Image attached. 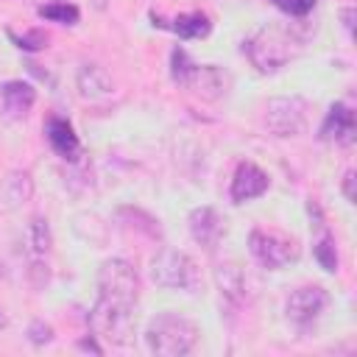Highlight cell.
Segmentation results:
<instances>
[{"instance_id": "1", "label": "cell", "mask_w": 357, "mask_h": 357, "mask_svg": "<svg viewBox=\"0 0 357 357\" xmlns=\"http://www.w3.org/2000/svg\"><path fill=\"white\" fill-rule=\"evenodd\" d=\"M137 298H139L137 268L123 257L106 259L98 271V301L89 312L92 335L114 346H131Z\"/></svg>"}, {"instance_id": "2", "label": "cell", "mask_w": 357, "mask_h": 357, "mask_svg": "<svg viewBox=\"0 0 357 357\" xmlns=\"http://www.w3.org/2000/svg\"><path fill=\"white\" fill-rule=\"evenodd\" d=\"M307 36L290 22H268L248 36L245 53L259 73H276L304 50Z\"/></svg>"}, {"instance_id": "3", "label": "cell", "mask_w": 357, "mask_h": 357, "mask_svg": "<svg viewBox=\"0 0 357 357\" xmlns=\"http://www.w3.org/2000/svg\"><path fill=\"white\" fill-rule=\"evenodd\" d=\"M145 343L153 354L162 357H181L187 351H192V346L198 343V326L178 315V312H159L156 318H151L148 329H145Z\"/></svg>"}, {"instance_id": "4", "label": "cell", "mask_w": 357, "mask_h": 357, "mask_svg": "<svg viewBox=\"0 0 357 357\" xmlns=\"http://www.w3.org/2000/svg\"><path fill=\"white\" fill-rule=\"evenodd\" d=\"M170 75L176 84H181L204 100H215L226 92V75L215 64H192L181 47L170 53Z\"/></svg>"}, {"instance_id": "5", "label": "cell", "mask_w": 357, "mask_h": 357, "mask_svg": "<svg viewBox=\"0 0 357 357\" xmlns=\"http://www.w3.org/2000/svg\"><path fill=\"white\" fill-rule=\"evenodd\" d=\"M151 276L159 287L170 290H184V293H198L201 290V271L195 259L184 251L176 248H159L151 259Z\"/></svg>"}, {"instance_id": "6", "label": "cell", "mask_w": 357, "mask_h": 357, "mask_svg": "<svg viewBox=\"0 0 357 357\" xmlns=\"http://www.w3.org/2000/svg\"><path fill=\"white\" fill-rule=\"evenodd\" d=\"M248 248H251L254 259L268 271H279V268L296 262L301 254L298 243L276 229H254L248 234Z\"/></svg>"}, {"instance_id": "7", "label": "cell", "mask_w": 357, "mask_h": 357, "mask_svg": "<svg viewBox=\"0 0 357 357\" xmlns=\"http://www.w3.org/2000/svg\"><path fill=\"white\" fill-rule=\"evenodd\" d=\"M307 100L298 95L271 98L265 103V126L276 137H296L307 126Z\"/></svg>"}, {"instance_id": "8", "label": "cell", "mask_w": 357, "mask_h": 357, "mask_svg": "<svg viewBox=\"0 0 357 357\" xmlns=\"http://www.w3.org/2000/svg\"><path fill=\"white\" fill-rule=\"evenodd\" d=\"M326 304H329V293L321 284H304V287L293 290L290 298H287V307H284L287 310V321L296 329L307 332L321 318V312L326 310Z\"/></svg>"}, {"instance_id": "9", "label": "cell", "mask_w": 357, "mask_h": 357, "mask_svg": "<svg viewBox=\"0 0 357 357\" xmlns=\"http://www.w3.org/2000/svg\"><path fill=\"white\" fill-rule=\"evenodd\" d=\"M268 187H271V181H268L265 170H259L254 162H240L234 176H231L229 198H231V204H245V201H254V198L265 195Z\"/></svg>"}, {"instance_id": "10", "label": "cell", "mask_w": 357, "mask_h": 357, "mask_svg": "<svg viewBox=\"0 0 357 357\" xmlns=\"http://www.w3.org/2000/svg\"><path fill=\"white\" fill-rule=\"evenodd\" d=\"M354 112L343 100H335L318 128V139L324 142H337V145H351L354 142Z\"/></svg>"}, {"instance_id": "11", "label": "cell", "mask_w": 357, "mask_h": 357, "mask_svg": "<svg viewBox=\"0 0 357 357\" xmlns=\"http://www.w3.org/2000/svg\"><path fill=\"white\" fill-rule=\"evenodd\" d=\"M226 226H223V218L212 209V206H198L190 212V234L198 245H204L206 251H212L220 237H223Z\"/></svg>"}, {"instance_id": "12", "label": "cell", "mask_w": 357, "mask_h": 357, "mask_svg": "<svg viewBox=\"0 0 357 357\" xmlns=\"http://www.w3.org/2000/svg\"><path fill=\"white\" fill-rule=\"evenodd\" d=\"M45 134H47V142L50 148L67 159V162H78L81 159V139L75 134V128L70 126L67 117H50L47 126H45Z\"/></svg>"}, {"instance_id": "13", "label": "cell", "mask_w": 357, "mask_h": 357, "mask_svg": "<svg viewBox=\"0 0 357 357\" xmlns=\"http://www.w3.org/2000/svg\"><path fill=\"white\" fill-rule=\"evenodd\" d=\"M151 20H153V25L173 31L178 39H204V36H209V31H212V20H209L204 11L178 14V17H173V20H162V17L151 14Z\"/></svg>"}, {"instance_id": "14", "label": "cell", "mask_w": 357, "mask_h": 357, "mask_svg": "<svg viewBox=\"0 0 357 357\" xmlns=\"http://www.w3.org/2000/svg\"><path fill=\"white\" fill-rule=\"evenodd\" d=\"M0 100H3L6 114H8L11 120H17V117H25V114L33 109V103H36V89H33V84H28V81H22V78H14V81H6V84L0 86Z\"/></svg>"}, {"instance_id": "15", "label": "cell", "mask_w": 357, "mask_h": 357, "mask_svg": "<svg viewBox=\"0 0 357 357\" xmlns=\"http://www.w3.org/2000/svg\"><path fill=\"white\" fill-rule=\"evenodd\" d=\"M78 95L84 100H103L112 95V78L98 64H84L78 70Z\"/></svg>"}, {"instance_id": "16", "label": "cell", "mask_w": 357, "mask_h": 357, "mask_svg": "<svg viewBox=\"0 0 357 357\" xmlns=\"http://www.w3.org/2000/svg\"><path fill=\"white\" fill-rule=\"evenodd\" d=\"M215 279H218V287H220V293H223L226 298H231V301H245L248 284H245V276H243V271H240L237 265H220V268L215 271Z\"/></svg>"}, {"instance_id": "17", "label": "cell", "mask_w": 357, "mask_h": 357, "mask_svg": "<svg viewBox=\"0 0 357 357\" xmlns=\"http://www.w3.org/2000/svg\"><path fill=\"white\" fill-rule=\"evenodd\" d=\"M312 257L318 259V265L326 271V273H335L337 271V248H335V237L324 229L321 231V237L315 240V245H312Z\"/></svg>"}, {"instance_id": "18", "label": "cell", "mask_w": 357, "mask_h": 357, "mask_svg": "<svg viewBox=\"0 0 357 357\" xmlns=\"http://www.w3.org/2000/svg\"><path fill=\"white\" fill-rule=\"evenodd\" d=\"M39 17H45L50 22H61V25H75L81 11L73 3H47V6H39Z\"/></svg>"}, {"instance_id": "19", "label": "cell", "mask_w": 357, "mask_h": 357, "mask_svg": "<svg viewBox=\"0 0 357 357\" xmlns=\"http://www.w3.org/2000/svg\"><path fill=\"white\" fill-rule=\"evenodd\" d=\"M28 248H31L33 254H39V257L47 254V248H50V229H47V220H42V218H33V220H31V226H28Z\"/></svg>"}, {"instance_id": "20", "label": "cell", "mask_w": 357, "mask_h": 357, "mask_svg": "<svg viewBox=\"0 0 357 357\" xmlns=\"http://www.w3.org/2000/svg\"><path fill=\"white\" fill-rule=\"evenodd\" d=\"M271 3L290 17H307L315 8V0H271Z\"/></svg>"}, {"instance_id": "21", "label": "cell", "mask_w": 357, "mask_h": 357, "mask_svg": "<svg viewBox=\"0 0 357 357\" xmlns=\"http://www.w3.org/2000/svg\"><path fill=\"white\" fill-rule=\"evenodd\" d=\"M8 36L17 42L20 50H42L45 42H47V36H45L42 31H31V33H25V36H17L14 31H8Z\"/></svg>"}, {"instance_id": "22", "label": "cell", "mask_w": 357, "mask_h": 357, "mask_svg": "<svg viewBox=\"0 0 357 357\" xmlns=\"http://www.w3.org/2000/svg\"><path fill=\"white\" fill-rule=\"evenodd\" d=\"M53 337V332H50V326H45L42 321H36V324H31V340L33 343H47Z\"/></svg>"}, {"instance_id": "23", "label": "cell", "mask_w": 357, "mask_h": 357, "mask_svg": "<svg viewBox=\"0 0 357 357\" xmlns=\"http://www.w3.org/2000/svg\"><path fill=\"white\" fill-rule=\"evenodd\" d=\"M343 195L346 201H354V170H346L343 176Z\"/></svg>"}, {"instance_id": "24", "label": "cell", "mask_w": 357, "mask_h": 357, "mask_svg": "<svg viewBox=\"0 0 357 357\" xmlns=\"http://www.w3.org/2000/svg\"><path fill=\"white\" fill-rule=\"evenodd\" d=\"M106 3H109V0H92V6H95L98 11H103V8H106Z\"/></svg>"}, {"instance_id": "25", "label": "cell", "mask_w": 357, "mask_h": 357, "mask_svg": "<svg viewBox=\"0 0 357 357\" xmlns=\"http://www.w3.org/2000/svg\"><path fill=\"white\" fill-rule=\"evenodd\" d=\"M0 326H6V312H3V307H0Z\"/></svg>"}]
</instances>
